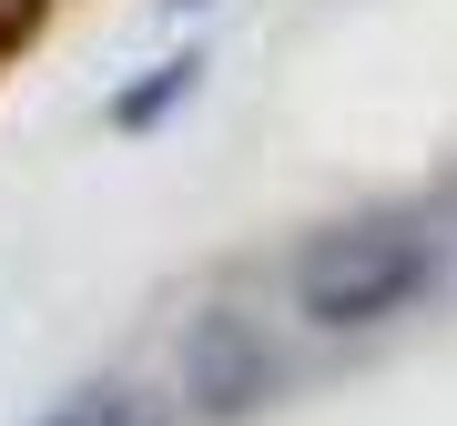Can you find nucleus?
<instances>
[{
    "instance_id": "nucleus-3",
    "label": "nucleus",
    "mask_w": 457,
    "mask_h": 426,
    "mask_svg": "<svg viewBox=\"0 0 457 426\" xmlns=\"http://www.w3.org/2000/svg\"><path fill=\"white\" fill-rule=\"evenodd\" d=\"M194 92H204V61H194V51H183V61H153V82L112 92V132H153L173 102H194Z\"/></svg>"
},
{
    "instance_id": "nucleus-1",
    "label": "nucleus",
    "mask_w": 457,
    "mask_h": 426,
    "mask_svg": "<svg viewBox=\"0 0 457 426\" xmlns=\"http://www.w3.org/2000/svg\"><path fill=\"white\" fill-rule=\"evenodd\" d=\"M447 284V244L407 213H356V224H326L305 254H295V315L315 335H376L396 315H417Z\"/></svg>"
},
{
    "instance_id": "nucleus-2",
    "label": "nucleus",
    "mask_w": 457,
    "mask_h": 426,
    "mask_svg": "<svg viewBox=\"0 0 457 426\" xmlns=\"http://www.w3.org/2000/svg\"><path fill=\"white\" fill-rule=\"evenodd\" d=\"M173 386L204 426H245L285 396V345L254 325L245 305H204L194 325L173 335Z\"/></svg>"
},
{
    "instance_id": "nucleus-5",
    "label": "nucleus",
    "mask_w": 457,
    "mask_h": 426,
    "mask_svg": "<svg viewBox=\"0 0 457 426\" xmlns=\"http://www.w3.org/2000/svg\"><path fill=\"white\" fill-rule=\"evenodd\" d=\"M173 11H213V0H173Z\"/></svg>"
},
{
    "instance_id": "nucleus-4",
    "label": "nucleus",
    "mask_w": 457,
    "mask_h": 426,
    "mask_svg": "<svg viewBox=\"0 0 457 426\" xmlns=\"http://www.w3.org/2000/svg\"><path fill=\"white\" fill-rule=\"evenodd\" d=\"M31 426H153V406H143L122 376H92V386H71L62 406H41Z\"/></svg>"
}]
</instances>
